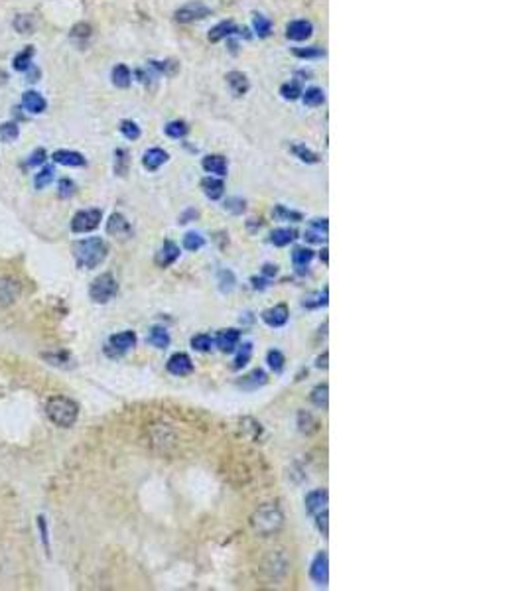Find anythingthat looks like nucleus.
<instances>
[{"label": "nucleus", "instance_id": "20", "mask_svg": "<svg viewBox=\"0 0 526 591\" xmlns=\"http://www.w3.org/2000/svg\"><path fill=\"white\" fill-rule=\"evenodd\" d=\"M266 383H268L266 372H264L263 369H254V371H251L249 374L242 377V381H239V386L244 388V391H256V388H261V386H264Z\"/></svg>", "mask_w": 526, "mask_h": 591}, {"label": "nucleus", "instance_id": "39", "mask_svg": "<svg viewBox=\"0 0 526 591\" xmlns=\"http://www.w3.org/2000/svg\"><path fill=\"white\" fill-rule=\"evenodd\" d=\"M203 245H205V239L199 233L191 231V233H187L186 237H184V249H187V251L198 252Z\"/></svg>", "mask_w": 526, "mask_h": 591}, {"label": "nucleus", "instance_id": "4", "mask_svg": "<svg viewBox=\"0 0 526 591\" xmlns=\"http://www.w3.org/2000/svg\"><path fill=\"white\" fill-rule=\"evenodd\" d=\"M117 290H119V286H117L115 276H112V274H101V276H97V278L93 280L89 294H91V300H93L95 304H107L109 300L115 298Z\"/></svg>", "mask_w": 526, "mask_h": 591}, {"label": "nucleus", "instance_id": "6", "mask_svg": "<svg viewBox=\"0 0 526 591\" xmlns=\"http://www.w3.org/2000/svg\"><path fill=\"white\" fill-rule=\"evenodd\" d=\"M209 14H211V8H209V6H205V4L199 2V0H193V2H187L182 8L175 10V22H196V20H203Z\"/></svg>", "mask_w": 526, "mask_h": 591}, {"label": "nucleus", "instance_id": "1", "mask_svg": "<svg viewBox=\"0 0 526 591\" xmlns=\"http://www.w3.org/2000/svg\"><path fill=\"white\" fill-rule=\"evenodd\" d=\"M73 251H75L77 266L85 268V270H91V268H97L107 258L109 247L99 237H91V239L77 242Z\"/></svg>", "mask_w": 526, "mask_h": 591}, {"label": "nucleus", "instance_id": "7", "mask_svg": "<svg viewBox=\"0 0 526 591\" xmlns=\"http://www.w3.org/2000/svg\"><path fill=\"white\" fill-rule=\"evenodd\" d=\"M134 345H136V333L134 331H121V333H115L109 340L107 353L112 357H121L126 351H131Z\"/></svg>", "mask_w": 526, "mask_h": 591}, {"label": "nucleus", "instance_id": "43", "mask_svg": "<svg viewBox=\"0 0 526 591\" xmlns=\"http://www.w3.org/2000/svg\"><path fill=\"white\" fill-rule=\"evenodd\" d=\"M121 132L126 136V138H129V140H138V138H140V126L132 121H122Z\"/></svg>", "mask_w": 526, "mask_h": 591}, {"label": "nucleus", "instance_id": "32", "mask_svg": "<svg viewBox=\"0 0 526 591\" xmlns=\"http://www.w3.org/2000/svg\"><path fill=\"white\" fill-rule=\"evenodd\" d=\"M18 134H20V129H18L16 122H4V124H0V143H14V140L18 138Z\"/></svg>", "mask_w": 526, "mask_h": 591}, {"label": "nucleus", "instance_id": "12", "mask_svg": "<svg viewBox=\"0 0 526 591\" xmlns=\"http://www.w3.org/2000/svg\"><path fill=\"white\" fill-rule=\"evenodd\" d=\"M328 501H329V495L326 489H316V491L307 492L306 495V511L309 513V515H318V513H321V511H326L328 509Z\"/></svg>", "mask_w": 526, "mask_h": 591}, {"label": "nucleus", "instance_id": "5", "mask_svg": "<svg viewBox=\"0 0 526 591\" xmlns=\"http://www.w3.org/2000/svg\"><path fill=\"white\" fill-rule=\"evenodd\" d=\"M101 219H103V213L99 209H83L75 213V217L71 221V231L73 233H91L99 227Z\"/></svg>", "mask_w": 526, "mask_h": 591}, {"label": "nucleus", "instance_id": "35", "mask_svg": "<svg viewBox=\"0 0 526 591\" xmlns=\"http://www.w3.org/2000/svg\"><path fill=\"white\" fill-rule=\"evenodd\" d=\"M312 402L318 406V408H328V400H329V388L328 384H318L314 391H312Z\"/></svg>", "mask_w": 526, "mask_h": 591}, {"label": "nucleus", "instance_id": "16", "mask_svg": "<svg viewBox=\"0 0 526 591\" xmlns=\"http://www.w3.org/2000/svg\"><path fill=\"white\" fill-rule=\"evenodd\" d=\"M312 32H314V26L307 20H294V22L288 24V28H286V36L290 40H296V42L307 40L312 36Z\"/></svg>", "mask_w": 526, "mask_h": 591}, {"label": "nucleus", "instance_id": "14", "mask_svg": "<svg viewBox=\"0 0 526 591\" xmlns=\"http://www.w3.org/2000/svg\"><path fill=\"white\" fill-rule=\"evenodd\" d=\"M288 316H290L288 306L286 304H278V306L263 312V321L266 326H270V328H282L288 321Z\"/></svg>", "mask_w": 526, "mask_h": 591}, {"label": "nucleus", "instance_id": "41", "mask_svg": "<svg viewBox=\"0 0 526 591\" xmlns=\"http://www.w3.org/2000/svg\"><path fill=\"white\" fill-rule=\"evenodd\" d=\"M211 345H213V340H211V335H207V333H198V335L191 337V347L196 351H199V353L209 351L211 349Z\"/></svg>", "mask_w": 526, "mask_h": 591}, {"label": "nucleus", "instance_id": "15", "mask_svg": "<svg viewBox=\"0 0 526 591\" xmlns=\"http://www.w3.org/2000/svg\"><path fill=\"white\" fill-rule=\"evenodd\" d=\"M328 231H329L328 219L309 221V225H307V229H306V241L321 245V242L328 241Z\"/></svg>", "mask_w": 526, "mask_h": 591}, {"label": "nucleus", "instance_id": "25", "mask_svg": "<svg viewBox=\"0 0 526 591\" xmlns=\"http://www.w3.org/2000/svg\"><path fill=\"white\" fill-rule=\"evenodd\" d=\"M32 57H34V48L32 45H26L22 52H18V54L14 55V59H12V67H14L16 71H28V69L32 67Z\"/></svg>", "mask_w": 526, "mask_h": 591}, {"label": "nucleus", "instance_id": "50", "mask_svg": "<svg viewBox=\"0 0 526 591\" xmlns=\"http://www.w3.org/2000/svg\"><path fill=\"white\" fill-rule=\"evenodd\" d=\"M45 158H48V152H45L44 148H36L32 154H30V158H28V166H40L44 164Z\"/></svg>", "mask_w": 526, "mask_h": 591}, {"label": "nucleus", "instance_id": "18", "mask_svg": "<svg viewBox=\"0 0 526 591\" xmlns=\"http://www.w3.org/2000/svg\"><path fill=\"white\" fill-rule=\"evenodd\" d=\"M22 107L32 115H42L48 107V103L38 91H26L22 95Z\"/></svg>", "mask_w": 526, "mask_h": 591}, {"label": "nucleus", "instance_id": "10", "mask_svg": "<svg viewBox=\"0 0 526 591\" xmlns=\"http://www.w3.org/2000/svg\"><path fill=\"white\" fill-rule=\"evenodd\" d=\"M20 296V284L14 278H0V306H10Z\"/></svg>", "mask_w": 526, "mask_h": 591}, {"label": "nucleus", "instance_id": "52", "mask_svg": "<svg viewBox=\"0 0 526 591\" xmlns=\"http://www.w3.org/2000/svg\"><path fill=\"white\" fill-rule=\"evenodd\" d=\"M316 518H318V528H319V532H321V534H323V537L328 538V509H326V511H321V513H318V515H316Z\"/></svg>", "mask_w": 526, "mask_h": 591}, {"label": "nucleus", "instance_id": "38", "mask_svg": "<svg viewBox=\"0 0 526 591\" xmlns=\"http://www.w3.org/2000/svg\"><path fill=\"white\" fill-rule=\"evenodd\" d=\"M54 174H55V170L52 168V166H48V168H42V170H40L38 174L34 175V184H36V187H38V189H42V187L50 186V184H52V180H54Z\"/></svg>", "mask_w": 526, "mask_h": 591}, {"label": "nucleus", "instance_id": "54", "mask_svg": "<svg viewBox=\"0 0 526 591\" xmlns=\"http://www.w3.org/2000/svg\"><path fill=\"white\" fill-rule=\"evenodd\" d=\"M263 274L264 276H276L278 274V266L276 264H264Z\"/></svg>", "mask_w": 526, "mask_h": 591}, {"label": "nucleus", "instance_id": "8", "mask_svg": "<svg viewBox=\"0 0 526 591\" xmlns=\"http://www.w3.org/2000/svg\"><path fill=\"white\" fill-rule=\"evenodd\" d=\"M309 576L312 580L316 581V585H321L326 588L329 581V560L326 552H319L318 556L314 558L312 562V568H309Z\"/></svg>", "mask_w": 526, "mask_h": 591}, {"label": "nucleus", "instance_id": "37", "mask_svg": "<svg viewBox=\"0 0 526 591\" xmlns=\"http://www.w3.org/2000/svg\"><path fill=\"white\" fill-rule=\"evenodd\" d=\"M292 152H294V156L300 158L302 162H306V164H316V162L319 160L318 154L312 152V150L306 148L304 144H294V146H292Z\"/></svg>", "mask_w": 526, "mask_h": 591}, {"label": "nucleus", "instance_id": "40", "mask_svg": "<svg viewBox=\"0 0 526 591\" xmlns=\"http://www.w3.org/2000/svg\"><path fill=\"white\" fill-rule=\"evenodd\" d=\"M266 363L270 365V369H272L275 372L282 371V369H284V363H286L284 355H282V351H278V349L268 351V355H266Z\"/></svg>", "mask_w": 526, "mask_h": 591}, {"label": "nucleus", "instance_id": "44", "mask_svg": "<svg viewBox=\"0 0 526 591\" xmlns=\"http://www.w3.org/2000/svg\"><path fill=\"white\" fill-rule=\"evenodd\" d=\"M252 26H254L256 34H258V36H263V38H266V36L270 34V20H266L263 14H254Z\"/></svg>", "mask_w": 526, "mask_h": 591}, {"label": "nucleus", "instance_id": "31", "mask_svg": "<svg viewBox=\"0 0 526 591\" xmlns=\"http://www.w3.org/2000/svg\"><path fill=\"white\" fill-rule=\"evenodd\" d=\"M312 258H314V251H312V249H306V247H298V249H294V252H292V263H294V266H298V268L307 266V264L312 263Z\"/></svg>", "mask_w": 526, "mask_h": 591}, {"label": "nucleus", "instance_id": "47", "mask_svg": "<svg viewBox=\"0 0 526 591\" xmlns=\"http://www.w3.org/2000/svg\"><path fill=\"white\" fill-rule=\"evenodd\" d=\"M275 217H278V219L302 221V215H300L298 211H290V209H286L284 205H278V207L275 209Z\"/></svg>", "mask_w": 526, "mask_h": 591}, {"label": "nucleus", "instance_id": "46", "mask_svg": "<svg viewBox=\"0 0 526 591\" xmlns=\"http://www.w3.org/2000/svg\"><path fill=\"white\" fill-rule=\"evenodd\" d=\"M280 93H282V97L284 98H290V101H294V98H298L300 95H302V89H300V85L298 83H284L282 87H280Z\"/></svg>", "mask_w": 526, "mask_h": 591}, {"label": "nucleus", "instance_id": "19", "mask_svg": "<svg viewBox=\"0 0 526 591\" xmlns=\"http://www.w3.org/2000/svg\"><path fill=\"white\" fill-rule=\"evenodd\" d=\"M201 166H203V170H205L207 174L219 175V177H223V175L227 174V160H225L223 156H219V154L205 156V158H203V162H201Z\"/></svg>", "mask_w": 526, "mask_h": 591}, {"label": "nucleus", "instance_id": "55", "mask_svg": "<svg viewBox=\"0 0 526 591\" xmlns=\"http://www.w3.org/2000/svg\"><path fill=\"white\" fill-rule=\"evenodd\" d=\"M318 367H319V369H328V353H323V355L319 357Z\"/></svg>", "mask_w": 526, "mask_h": 591}, {"label": "nucleus", "instance_id": "9", "mask_svg": "<svg viewBox=\"0 0 526 591\" xmlns=\"http://www.w3.org/2000/svg\"><path fill=\"white\" fill-rule=\"evenodd\" d=\"M166 367H168V372H172L174 377H187L193 371V363H191L189 355H186V353H174L168 359Z\"/></svg>", "mask_w": 526, "mask_h": 591}, {"label": "nucleus", "instance_id": "13", "mask_svg": "<svg viewBox=\"0 0 526 591\" xmlns=\"http://www.w3.org/2000/svg\"><path fill=\"white\" fill-rule=\"evenodd\" d=\"M239 341H241V333L237 329H223L217 333L215 337V345L219 347V351L223 353H233V351L239 347Z\"/></svg>", "mask_w": 526, "mask_h": 591}, {"label": "nucleus", "instance_id": "3", "mask_svg": "<svg viewBox=\"0 0 526 591\" xmlns=\"http://www.w3.org/2000/svg\"><path fill=\"white\" fill-rule=\"evenodd\" d=\"M252 525L261 534H272L282 526V515L276 506L268 504L256 511V515L252 516Z\"/></svg>", "mask_w": 526, "mask_h": 591}, {"label": "nucleus", "instance_id": "23", "mask_svg": "<svg viewBox=\"0 0 526 591\" xmlns=\"http://www.w3.org/2000/svg\"><path fill=\"white\" fill-rule=\"evenodd\" d=\"M54 162L55 164L61 166H71V168H77V166H85V158L83 154L73 152V150H57L54 152Z\"/></svg>", "mask_w": 526, "mask_h": 591}, {"label": "nucleus", "instance_id": "28", "mask_svg": "<svg viewBox=\"0 0 526 591\" xmlns=\"http://www.w3.org/2000/svg\"><path fill=\"white\" fill-rule=\"evenodd\" d=\"M298 426H300V432H302V434H307V436L319 430L318 420L314 418V414H309V412H300V414H298Z\"/></svg>", "mask_w": 526, "mask_h": 591}, {"label": "nucleus", "instance_id": "33", "mask_svg": "<svg viewBox=\"0 0 526 591\" xmlns=\"http://www.w3.org/2000/svg\"><path fill=\"white\" fill-rule=\"evenodd\" d=\"M302 98H304V103H306L307 107H319V105H323L326 95H323L321 89L309 87L306 89V93H302Z\"/></svg>", "mask_w": 526, "mask_h": 591}, {"label": "nucleus", "instance_id": "24", "mask_svg": "<svg viewBox=\"0 0 526 591\" xmlns=\"http://www.w3.org/2000/svg\"><path fill=\"white\" fill-rule=\"evenodd\" d=\"M227 85L233 91L235 97H241L249 91V81H247V75L241 73V71H231L227 75Z\"/></svg>", "mask_w": 526, "mask_h": 591}, {"label": "nucleus", "instance_id": "48", "mask_svg": "<svg viewBox=\"0 0 526 591\" xmlns=\"http://www.w3.org/2000/svg\"><path fill=\"white\" fill-rule=\"evenodd\" d=\"M117 164H115V170H117V174L119 175H124L126 174V166H129V154L124 152V150H117Z\"/></svg>", "mask_w": 526, "mask_h": 591}, {"label": "nucleus", "instance_id": "27", "mask_svg": "<svg viewBox=\"0 0 526 591\" xmlns=\"http://www.w3.org/2000/svg\"><path fill=\"white\" fill-rule=\"evenodd\" d=\"M146 340L156 349H166L170 345V333L164 328H152Z\"/></svg>", "mask_w": 526, "mask_h": 591}, {"label": "nucleus", "instance_id": "17", "mask_svg": "<svg viewBox=\"0 0 526 591\" xmlns=\"http://www.w3.org/2000/svg\"><path fill=\"white\" fill-rule=\"evenodd\" d=\"M166 162H168V152L162 150V148H150V150L144 152L143 164L148 172H156V170L162 168Z\"/></svg>", "mask_w": 526, "mask_h": 591}, {"label": "nucleus", "instance_id": "21", "mask_svg": "<svg viewBox=\"0 0 526 591\" xmlns=\"http://www.w3.org/2000/svg\"><path fill=\"white\" fill-rule=\"evenodd\" d=\"M107 231L112 237H126L131 233V223L121 213H112L109 223H107Z\"/></svg>", "mask_w": 526, "mask_h": 591}, {"label": "nucleus", "instance_id": "34", "mask_svg": "<svg viewBox=\"0 0 526 591\" xmlns=\"http://www.w3.org/2000/svg\"><path fill=\"white\" fill-rule=\"evenodd\" d=\"M187 132H189V129H187V124L184 121H172L166 124V134H168L170 138H174V140L184 138Z\"/></svg>", "mask_w": 526, "mask_h": 591}, {"label": "nucleus", "instance_id": "30", "mask_svg": "<svg viewBox=\"0 0 526 591\" xmlns=\"http://www.w3.org/2000/svg\"><path fill=\"white\" fill-rule=\"evenodd\" d=\"M235 32V24L233 22H221L217 24L211 32H209V42H221L223 38H227L231 34Z\"/></svg>", "mask_w": 526, "mask_h": 591}, {"label": "nucleus", "instance_id": "36", "mask_svg": "<svg viewBox=\"0 0 526 591\" xmlns=\"http://www.w3.org/2000/svg\"><path fill=\"white\" fill-rule=\"evenodd\" d=\"M12 26H14V30H16V32L32 34L36 24H34V18L30 16V14H20V16H16V18H14Z\"/></svg>", "mask_w": 526, "mask_h": 591}, {"label": "nucleus", "instance_id": "29", "mask_svg": "<svg viewBox=\"0 0 526 591\" xmlns=\"http://www.w3.org/2000/svg\"><path fill=\"white\" fill-rule=\"evenodd\" d=\"M131 79L132 73L126 66L119 64V66L112 67V83H115L117 87H129V85H131Z\"/></svg>", "mask_w": 526, "mask_h": 591}, {"label": "nucleus", "instance_id": "49", "mask_svg": "<svg viewBox=\"0 0 526 591\" xmlns=\"http://www.w3.org/2000/svg\"><path fill=\"white\" fill-rule=\"evenodd\" d=\"M75 184H73L69 177H64V180L59 182V191H57V194H59V197H66L67 199V197H71L75 194Z\"/></svg>", "mask_w": 526, "mask_h": 591}, {"label": "nucleus", "instance_id": "51", "mask_svg": "<svg viewBox=\"0 0 526 591\" xmlns=\"http://www.w3.org/2000/svg\"><path fill=\"white\" fill-rule=\"evenodd\" d=\"M244 201L242 199H239V197H233V199H227V203H225V209L227 211H231V213H242L244 211Z\"/></svg>", "mask_w": 526, "mask_h": 591}, {"label": "nucleus", "instance_id": "42", "mask_svg": "<svg viewBox=\"0 0 526 591\" xmlns=\"http://www.w3.org/2000/svg\"><path fill=\"white\" fill-rule=\"evenodd\" d=\"M251 355H252V345L251 343H244L242 345V349L239 351V355H237V359H235V365H233V369L235 371H239V369H242L247 363L251 361Z\"/></svg>", "mask_w": 526, "mask_h": 591}, {"label": "nucleus", "instance_id": "22", "mask_svg": "<svg viewBox=\"0 0 526 591\" xmlns=\"http://www.w3.org/2000/svg\"><path fill=\"white\" fill-rule=\"evenodd\" d=\"M201 189H203V194H205L209 199H219V197H223V194H225V184H223V180H219V177L209 175V177H203V180H201Z\"/></svg>", "mask_w": 526, "mask_h": 591}, {"label": "nucleus", "instance_id": "56", "mask_svg": "<svg viewBox=\"0 0 526 591\" xmlns=\"http://www.w3.org/2000/svg\"><path fill=\"white\" fill-rule=\"evenodd\" d=\"M321 252H323V254H321V258H323V263L328 264V249H323V251H321Z\"/></svg>", "mask_w": 526, "mask_h": 591}, {"label": "nucleus", "instance_id": "45", "mask_svg": "<svg viewBox=\"0 0 526 591\" xmlns=\"http://www.w3.org/2000/svg\"><path fill=\"white\" fill-rule=\"evenodd\" d=\"M219 288L223 292H231L235 288V274L231 270H221L219 272Z\"/></svg>", "mask_w": 526, "mask_h": 591}, {"label": "nucleus", "instance_id": "53", "mask_svg": "<svg viewBox=\"0 0 526 591\" xmlns=\"http://www.w3.org/2000/svg\"><path fill=\"white\" fill-rule=\"evenodd\" d=\"M294 54L298 57H321L323 55V50H318V48H306V50H294Z\"/></svg>", "mask_w": 526, "mask_h": 591}, {"label": "nucleus", "instance_id": "26", "mask_svg": "<svg viewBox=\"0 0 526 591\" xmlns=\"http://www.w3.org/2000/svg\"><path fill=\"white\" fill-rule=\"evenodd\" d=\"M294 239H296V231L294 229L280 227V229H275L270 233V242H272L275 247H288Z\"/></svg>", "mask_w": 526, "mask_h": 591}, {"label": "nucleus", "instance_id": "2", "mask_svg": "<svg viewBox=\"0 0 526 591\" xmlns=\"http://www.w3.org/2000/svg\"><path fill=\"white\" fill-rule=\"evenodd\" d=\"M48 418L59 428H71L79 416V406L66 396H52L45 406Z\"/></svg>", "mask_w": 526, "mask_h": 591}, {"label": "nucleus", "instance_id": "11", "mask_svg": "<svg viewBox=\"0 0 526 591\" xmlns=\"http://www.w3.org/2000/svg\"><path fill=\"white\" fill-rule=\"evenodd\" d=\"M180 258V247L175 245L174 241H166L162 247H160V251L156 252V264L160 266V268H168V266H172V264L175 263Z\"/></svg>", "mask_w": 526, "mask_h": 591}]
</instances>
